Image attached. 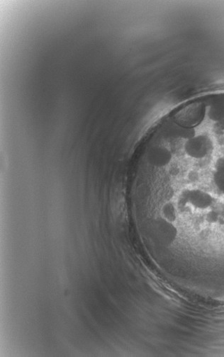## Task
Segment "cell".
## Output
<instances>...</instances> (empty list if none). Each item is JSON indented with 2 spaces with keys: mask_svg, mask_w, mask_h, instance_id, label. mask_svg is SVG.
I'll return each instance as SVG.
<instances>
[{
  "mask_svg": "<svg viewBox=\"0 0 224 357\" xmlns=\"http://www.w3.org/2000/svg\"><path fill=\"white\" fill-rule=\"evenodd\" d=\"M156 172L165 215L181 235L205 251L224 249V155H193L182 144Z\"/></svg>",
  "mask_w": 224,
  "mask_h": 357,
  "instance_id": "6da1fadb",
  "label": "cell"
}]
</instances>
